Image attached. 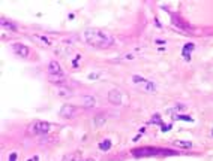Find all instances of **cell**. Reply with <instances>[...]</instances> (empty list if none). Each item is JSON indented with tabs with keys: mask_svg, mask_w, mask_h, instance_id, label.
<instances>
[{
	"mask_svg": "<svg viewBox=\"0 0 213 161\" xmlns=\"http://www.w3.org/2000/svg\"><path fill=\"white\" fill-rule=\"evenodd\" d=\"M83 42L93 46V48L106 49V48L113 46L114 37L104 30H99V29H87L83 32Z\"/></svg>",
	"mask_w": 213,
	"mask_h": 161,
	"instance_id": "obj_1",
	"label": "cell"
},
{
	"mask_svg": "<svg viewBox=\"0 0 213 161\" xmlns=\"http://www.w3.org/2000/svg\"><path fill=\"white\" fill-rule=\"evenodd\" d=\"M176 152L171 149H164L158 146H143V148H135L132 149V155L137 158L143 157H159V155H174Z\"/></svg>",
	"mask_w": 213,
	"mask_h": 161,
	"instance_id": "obj_2",
	"label": "cell"
},
{
	"mask_svg": "<svg viewBox=\"0 0 213 161\" xmlns=\"http://www.w3.org/2000/svg\"><path fill=\"white\" fill-rule=\"evenodd\" d=\"M132 82L138 87V90L144 91V93H156V84H153L152 81H147L144 79L143 76L140 75H132Z\"/></svg>",
	"mask_w": 213,
	"mask_h": 161,
	"instance_id": "obj_3",
	"label": "cell"
},
{
	"mask_svg": "<svg viewBox=\"0 0 213 161\" xmlns=\"http://www.w3.org/2000/svg\"><path fill=\"white\" fill-rule=\"evenodd\" d=\"M50 130H51V124H50V122H45V121H35V122L29 127V131H30L32 134H38V136H44V134H47Z\"/></svg>",
	"mask_w": 213,
	"mask_h": 161,
	"instance_id": "obj_4",
	"label": "cell"
},
{
	"mask_svg": "<svg viewBox=\"0 0 213 161\" xmlns=\"http://www.w3.org/2000/svg\"><path fill=\"white\" fill-rule=\"evenodd\" d=\"M80 107L78 106H74V104H63L60 107V116L65 118V119H72L75 116L80 115Z\"/></svg>",
	"mask_w": 213,
	"mask_h": 161,
	"instance_id": "obj_5",
	"label": "cell"
},
{
	"mask_svg": "<svg viewBox=\"0 0 213 161\" xmlns=\"http://www.w3.org/2000/svg\"><path fill=\"white\" fill-rule=\"evenodd\" d=\"M171 24L176 26V29H179L182 32H192V27L177 14H171Z\"/></svg>",
	"mask_w": 213,
	"mask_h": 161,
	"instance_id": "obj_6",
	"label": "cell"
},
{
	"mask_svg": "<svg viewBox=\"0 0 213 161\" xmlns=\"http://www.w3.org/2000/svg\"><path fill=\"white\" fill-rule=\"evenodd\" d=\"M12 51H14L18 57H21V58H27V57L30 55V48L26 46L24 43H20V42L12 43Z\"/></svg>",
	"mask_w": 213,
	"mask_h": 161,
	"instance_id": "obj_7",
	"label": "cell"
},
{
	"mask_svg": "<svg viewBox=\"0 0 213 161\" xmlns=\"http://www.w3.org/2000/svg\"><path fill=\"white\" fill-rule=\"evenodd\" d=\"M108 101L111 104H114V106H120L122 104V93L117 88L110 90V93H108Z\"/></svg>",
	"mask_w": 213,
	"mask_h": 161,
	"instance_id": "obj_8",
	"label": "cell"
},
{
	"mask_svg": "<svg viewBox=\"0 0 213 161\" xmlns=\"http://www.w3.org/2000/svg\"><path fill=\"white\" fill-rule=\"evenodd\" d=\"M48 81L51 84H54L56 87H59V85H63L66 82V76L63 73L62 75H48Z\"/></svg>",
	"mask_w": 213,
	"mask_h": 161,
	"instance_id": "obj_9",
	"label": "cell"
},
{
	"mask_svg": "<svg viewBox=\"0 0 213 161\" xmlns=\"http://www.w3.org/2000/svg\"><path fill=\"white\" fill-rule=\"evenodd\" d=\"M62 67L57 61H50L48 63V75H62Z\"/></svg>",
	"mask_w": 213,
	"mask_h": 161,
	"instance_id": "obj_10",
	"label": "cell"
},
{
	"mask_svg": "<svg viewBox=\"0 0 213 161\" xmlns=\"http://www.w3.org/2000/svg\"><path fill=\"white\" fill-rule=\"evenodd\" d=\"M56 94H57L59 97H69V96H72V90H71L69 87L59 85V87H56Z\"/></svg>",
	"mask_w": 213,
	"mask_h": 161,
	"instance_id": "obj_11",
	"label": "cell"
},
{
	"mask_svg": "<svg viewBox=\"0 0 213 161\" xmlns=\"http://www.w3.org/2000/svg\"><path fill=\"white\" fill-rule=\"evenodd\" d=\"M194 48H195V45L192 43V42H189V43H186L185 46H183V49H182V55H183V58L185 60H191V52L194 51Z\"/></svg>",
	"mask_w": 213,
	"mask_h": 161,
	"instance_id": "obj_12",
	"label": "cell"
},
{
	"mask_svg": "<svg viewBox=\"0 0 213 161\" xmlns=\"http://www.w3.org/2000/svg\"><path fill=\"white\" fill-rule=\"evenodd\" d=\"M0 24H2V29H5V30H11V32H17V26L14 24V23H11V21H8L5 17H2L0 18Z\"/></svg>",
	"mask_w": 213,
	"mask_h": 161,
	"instance_id": "obj_13",
	"label": "cell"
},
{
	"mask_svg": "<svg viewBox=\"0 0 213 161\" xmlns=\"http://www.w3.org/2000/svg\"><path fill=\"white\" fill-rule=\"evenodd\" d=\"M63 161H83L81 160V152H71V154H68V155H65V158H63Z\"/></svg>",
	"mask_w": 213,
	"mask_h": 161,
	"instance_id": "obj_14",
	"label": "cell"
},
{
	"mask_svg": "<svg viewBox=\"0 0 213 161\" xmlns=\"http://www.w3.org/2000/svg\"><path fill=\"white\" fill-rule=\"evenodd\" d=\"M36 42H39V43H42V45H45V46H50L51 45V40L47 37V36H41V35H33L32 36Z\"/></svg>",
	"mask_w": 213,
	"mask_h": 161,
	"instance_id": "obj_15",
	"label": "cell"
},
{
	"mask_svg": "<svg viewBox=\"0 0 213 161\" xmlns=\"http://www.w3.org/2000/svg\"><path fill=\"white\" fill-rule=\"evenodd\" d=\"M173 145H174V146H177V148H183V149H189V148H192V142H189V140H174V142H173Z\"/></svg>",
	"mask_w": 213,
	"mask_h": 161,
	"instance_id": "obj_16",
	"label": "cell"
},
{
	"mask_svg": "<svg viewBox=\"0 0 213 161\" xmlns=\"http://www.w3.org/2000/svg\"><path fill=\"white\" fill-rule=\"evenodd\" d=\"M83 104H84V107H93L96 104V100L92 96H84L83 97Z\"/></svg>",
	"mask_w": 213,
	"mask_h": 161,
	"instance_id": "obj_17",
	"label": "cell"
},
{
	"mask_svg": "<svg viewBox=\"0 0 213 161\" xmlns=\"http://www.w3.org/2000/svg\"><path fill=\"white\" fill-rule=\"evenodd\" d=\"M98 148H99L101 151H104V152H106V151H110V148H111V140H108V139H105L104 142H101V143L98 145Z\"/></svg>",
	"mask_w": 213,
	"mask_h": 161,
	"instance_id": "obj_18",
	"label": "cell"
},
{
	"mask_svg": "<svg viewBox=\"0 0 213 161\" xmlns=\"http://www.w3.org/2000/svg\"><path fill=\"white\" fill-rule=\"evenodd\" d=\"M93 122H95V125H96V127H101V125H104V124H105V116L99 113V115H96V116H95Z\"/></svg>",
	"mask_w": 213,
	"mask_h": 161,
	"instance_id": "obj_19",
	"label": "cell"
},
{
	"mask_svg": "<svg viewBox=\"0 0 213 161\" xmlns=\"http://www.w3.org/2000/svg\"><path fill=\"white\" fill-rule=\"evenodd\" d=\"M150 124H156V125H164V122H162V119H161V115L159 113H155L153 116H152V119H150Z\"/></svg>",
	"mask_w": 213,
	"mask_h": 161,
	"instance_id": "obj_20",
	"label": "cell"
},
{
	"mask_svg": "<svg viewBox=\"0 0 213 161\" xmlns=\"http://www.w3.org/2000/svg\"><path fill=\"white\" fill-rule=\"evenodd\" d=\"M173 119H176V121H189V122L194 121L189 115H173Z\"/></svg>",
	"mask_w": 213,
	"mask_h": 161,
	"instance_id": "obj_21",
	"label": "cell"
},
{
	"mask_svg": "<svg viewBox=\"0 0 213 161\" xmlns=\"http://www.w3.org/2000/svg\"><path fill=\"white\" fill-rule=\"evenodd\" d=\"M9 161H17V154H15V152H12V154L9 155Z\"/></svg>",
	"mask_w": 213,
	"mask_h": 161,
	"instance_id": "obj_22",
	"label": "cell"
},
{
	"mask_svg": "<svg viewBox=\"0 0 213 161\" xmlns=\"http://www.w3.org/2000/svg\"><path fill=\"white\" fill-rule=\"evenodd\" d=\"M27 161H39V157H38V155H33V157H32V158H29Z\"/></svg>",
	"mask_w": 213,
	"mask_h": 161,
	"instance_id": "obj_23",
	"label": "cell"
},
{
	"mask_svg": "<svg viewBox=\"0 0 213 161\" xmlns=\"http://www.w3.org/2000/svg\"><path fill=\"white\" fill-rule=\"evenodd\" d=\"M170 128H171V125H167V127H161V130H162V131H168Z\"/></svg>",
	"mask_w": 213,
	"mask_h": 161,
	"instance_id": "obj_24",
	"label": "cell"
},
{
	"mask_svg": "<svg viewBox=\"0 0 213 161\" xmlns=\"http://www.w3.org/2000/svg\"><path fill=\"white\" fill-rule=\"evenodd\" d=\"M156 43H159V45H161V43H165V40H161V39H158V40H156Z\"/></svg>",
	"mask_w": 213,
	"mask_h": 161,
	"instance_id": "obj_25",
	"label": "cell"
},
{
	"mask_svg": "<svg viewBox=\"0 0 213 161\" xmlns=\"http://www.w3.org/2000/svg\"><path fill=\"white\" fill-rule=\"evenodd\" d=\"M83 161H95V160H92V158H86V160H83Z\"/></svg>",
	"mask_w": 213,
	"mask_h": 161,
	"instance_id": "obj_26",
	"label": "cell"
},
{
	"mask_svg": "<svg viewBox=\"0 0 213 161\" xmlns=\"http://www.w3.org/2000/svg\"><path fill=\"white\" fill-rule=\"evenodd\" d=\"M210 134H212V137H213V130H212V133H210Z\"/></svg>",
	"mask_w": 213,
	"mask_h": 161,
	"instance_id": "obj_27",
	"label": "cell"
}]
</instances>
